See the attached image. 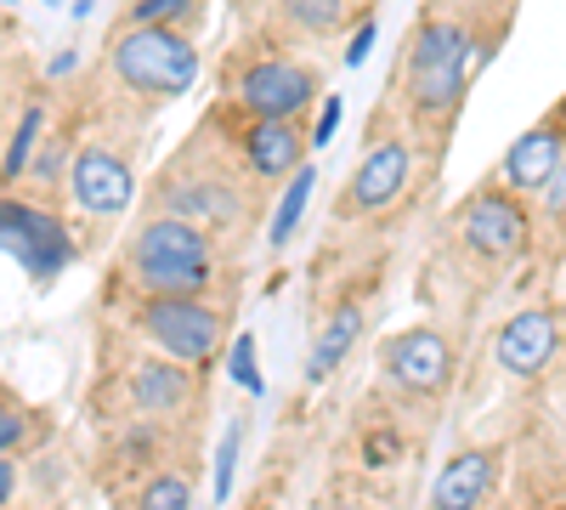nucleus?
Segmentation results:
<instances>
[{"instance_id": "2f4dec72", "label": "nucleus", "mask_w": 566, "mask_h": 510, "mask_svg": "<svg viewBox=\"0 0 566 510\" xmlns=\"http://www.w3.org/2000/svg\"><path fill=\"white\" fill-rule=\"evenodd\" d=\"M7 7H12V0H7Z\"/></svg>"}, {"instance_id": "6e6552de", "label": "nucleus", "mask_w": 566, "mask_h": 510, "mask_svg": "<svg viewBox=\"0 0 566 510\" xmlns=\"http://www.w3.org/2000/svg\"><path fill=\"white\" fill-rule=\"evenodd\" d=\"M0 256H12L18 267H29L45 284V278H57L74 261V239L52 210L0 194Z\"/></svg>"}, {"instance_id": "aec40b11", "label": "nucleus", "mask_w": 566, "mask_h": 510, "mask_svg": "<svg viewBox=\"0 0 566 510\" xmlns=\"http://www.w3.org/2000/svg\"><path fill=\"white\" fill-rule=\"evenodd\" d=\"M205 18V0H130V29H187Z\"/></svg>"}, {"instance_id": "0eeeda50", "label": "nucleus", "mask_w": 566, "mask_h": 510, "mask_svg": "<svg viewBox=\"0 0 566 510\" xmlns=\"http://www.w3.org/2000/svg\"><path fill=\"white\" fill-rule=\"evenodd\" d=\"M527 239H533L527 199L504 194L499 181L464 199V210H459V244H464L470 256H476V261L504 267V261H515V256L527 250Z\"/></svg>"}, {"instance_id": "c85d7f7f", "label": "nucleus", "mask_w": 566, "mask_h": 510, "mask_svg": "<svg viewBox=\"0 0 566 510\" xmlns=\"http://www.w3.org/2000/svg\"><path fill=\"white\" fill-rule=\"evenodd\" d=\"M368 52H374V23L363 18V23H357V34H352V45H346V69H363V63H368Z\"/></svg>"}, {"instance_id": "39448f33", "label": "nucleus", "mask_w": 566, "mask_h": 510, "mask_svg": "<svg viewBox=\"0 0 566 510\" xmlns=\"http://www.w3.org/2000/svg\"><path fill=\"white\" fill-rule=\"evenodd\" d=\"M232 103L244 108V119H301L317 103V69L283 52H261L232 80Z\"/></svg>"}, {"instance_id": "bb28decb", "label": "nucleus", "mask_w": 566, "mask_h": 510, "mask_svg": "<svg viewBox=\"0 0 566 510\" xmlns=\"http://www.w3.org/2000/svg\"><path fill=\"white\" fill-rule=\"evenodd\" d=\"M29 437V414L23 408H0V459H12Z\"/></svg>"}, {"instance_id": "f8f14e48", "label": "nucleus", "mask_w": 566, "mask_h": 510, "mask_svg": "<svg viewBox=\"0 0 566 510\" xmlns=\"http://www.w3.org/2000/svg\"><path fill=\"white\" fill-rule=\"evenodd\" d=\"M560 159H566V131L555 125V119H544V125H533V131H522L515 143L504 148V159H499V188L504 194H515V199H538L544 194V181L560 170Z\"/></svg>"}, {"instance_id": "a878e982", "label": "nucleus", "mask_w": 566, "mask_h": 510, "mask_svg": "<svg viewBox=\"0 0 566 510\" xmlns=\"http://www.w3.org/2000/svg\"><path fill=\"white\" fill-rule=\"evenodd\" d=\"M340 114H346V103L335 97V91H328V97H323V108H317V125H312V148H328V143H335Z\"/></svg>"}, {"instance_id": "cd10ccee", "label": "nucleus", "mask_w": 566, "mask_h": 510, "mask_svg": "<svg viewBox=\"0 0 566 510\" xmlns=\"http://www.w3.org/2000/svg\"><path fill=\"white\" fill-rule=\"evenodd\" d=\"M63 165H69V148H63V143H45V154L29 165V176H34V181H57Z\"/></svg>"}, {"instance_id": "6ab92c4d", "label": "nucleus", "mask_w": 566, "mask_h": 510, "mask_svg": "<svg viewBox=\"0 0 566 510\" xmlns=\"http://www.w3.org/2000/svg\"><path fill=\"white\" fill-rule=\"evenodd\" d=\"M312 194H317V165L306 159V165L290 176V188H283L277 210H272V227H266V244H272V250H283V244L295 239V227H301V216H306Z\"/></svg>"}, {"instance_id": "c756f323", "label": "nucleus", "mask_w": 566, "mask_h": 510, "mask_svg": "<svg viewBox=\"0 0 566 510\" xmlns=\"http://www.w3.org/2000/svg\"><path fill=\"white\" fill-rule=\"evenodd\" d=\"M12 493H18V466H12V459H0V510L12 504Z\"/></svg>"}, {"instance_id": "f257e3e1", "label": "nucleus", "mask_w": 566, "mask_h": 510, "mask_svg": "<svg viewBox=\"0 0 566 510\" xmlns=\"http://www.w3.org/2000/svg\"><path fill=\"white\" fill-rule=\"evenodd\" d=\"M470 45H476V34L453 12H437L413 29L408 52H402V97H408L413 119H448L464 103Z\"/></svg>"}, {"instance_id": "f3484780", "label": "nucleus", "mask_w": 566, "mask_h": 510, "mask_svg": "<svg viewBox=\"0 0 566 510\" xmlns=\"http://www.w3.org/2000/svg\"><path fill=\"white\" fill-rule=\"evenodd\" d=\"M363 306H335L328 312V323L317 330V341H312V363H306V381H328L335 368L352 357V346L363 341Z\"/></svg>"}, {"instance_id": "393cba45", "label": "nucleus", "mask_w": 566, "mask_h": 510, "mask_svg": "<svg viewBox=\"0 0 566 510\" xmlns=\"http://www.w3.org/2000/svg\"><path fill=\"white\" fill-rule=\"evenodd\" d=\"M538 216H544L549 227H566V159H560V170L544 181V194H538Z\"/></svg>"}, {"instance_id": "4468645a", "label": "nucleus", "mask_w": 566, "mask_h": 510, "mask_svg": "<svg viewBox=\"0 0 566 510\" xmlns=\"http://www.w3.org/2000/svg\"><path fill=\"white\" fill-rule=\"evenodd\" d=\"M499 493V448H459L431 482V510H482Z\"/></svg>"}, {"instance_id": "2eb2a0df", "label": "nucleus", "mask_w": 566, "mask_h": 510, "mask_svg": "<svg viewBox=\"0 0 566 510\" xmlns=\"http://www.w3.org/2000/svg\"><path fill=\"white\" fill-rule=\"evenodd\" d=\"M130 403L142 414H181L193 403V368H181L170 357H142L130 368Z\"/></svg>"}, {"instance_id": "4be33fe9", "label": "nucleus", "mask_w": 566, "mask_h": 510, "mask_svg": "<svg viewBox=\"0 0 566 510\" xmlns=\"http://www.w3.org/2000/svg\"><path fill=\"white\" fill-rule=\"evenodd\" d=\"M136 510H193V482L176 471H154L136 488Z\"/></svg>"}, {"instance_id": "7ed1b4c3", "label": "nucleus", "mask_w": 566, "mask_h": 510, "mask_svg": "<svg viewBox=\"0 0 566 510\" xmlns=\"http://www.w3.org/2000/svg\"><path fill=\"white\" fill-rule=\"evenodd\" d=\"M108 69L136 97L176 103L199 80V45L187 40V29H125L108 45Z\"/></svg>"}, {"instance_id": "9b49d317", "label": "nucleus", "mask_w": 566, "mask_h": 510, "mask_svg": "<svg viewBox=\"0 0 566 510\" xmlns=\"http://www.w3.org/2000/svg\"><path fill=\"white\" fill-rule=\"evenodd\" d=\"M69 188L80 199L85 216H125L130 199H136V176H130V159L114 154V148H80L74 165H69Z\"/></svg>"}, {"instance_id": "a211bd4d", "label": "nucleus", "mask_w": 566, "mask_h": 510, "mask_svg": "<svg viewBox=\"0 0 566 510\" xmlns=\"http://www.w3.org/2000/svg\"><path fill=\"white\" fill-rule=\"evenodd\" d=\"M277 18L295 34H340L357 18V0H277Z\"/></svg>"}, {"instance_id": "412c9836", "label": "nucleus", "mask_w": 566, "mask_h": 510, "mask_svg": "<svg viewBox=\"0 0 566 510\" xmlns=\"http://www.w3.org/2000/svg\"><path fill=\"white\" fill-rule=\"evenodd\" d=\"M40 125H45V108L29 103L18 131H12V143H7V159H0V181H23L29 165H34V143H40Z\"/></svg>"}, {"instance_id": "ddd939ff", "label": "nucleus", "mask_w": 566, "mask_h": 510, "mask_svg": "<svg viewBox=\"0 0 566 510\" xmlns=\"http://www.w3.org/2000/svg\"><path fill=\"white\" fill-rule=\"evenodd\" d=\"M239 154H244V170L255 181H283L306 165L312 131L301 119H250L244 136H239Z\"/></svg>"}, {"instance_id": "423d86ee", "label": "nucleus", "mask_w": 566, "mask_h": 510, "mask_svg": "<svg viewBox=\"0 0 566 510\" xmlns=\"http://www.w3.org/2000/svg\"><path fill=\"white\" fill-rule=\"evenodd\" d=\"M453 368H459V352L437 323H408L380 346V375L402 397H419V403H437L453 386Z\"/></svg>"}, {"instance_id": "b1692460", "label": "nucleus", "mask_w": 566, "mask_h": 510, "mask_svg": "<svg viewBox=\"0 0 566 510\" xmlns=\"http://www.w3.org/2000/svg\"><path fill=\"white\" fill-rule=\"evenodd\" d=\"M227 368H232V381H239L250 397H261V392H266V386H261V363H255V335H239V341H232Z\"/></svg>"}, {"instance_id": "9d476101", "label": "nucleus", "mask_w": 566, "mask_h": 510, "mask_svg": "<svg viewBox=\"0 0 566 510\" xmlns=\"http://www.w3.org/2000/svg\"><path fill=\"white\" fill-rule=\"evenodd\" d=\"M493 357H499L504 375L538 381L560 357V312L555 306H522L515 318H504L499 335H493Z\"/></svg>"}, {"instance_id": "1a4fd4ad", "label": "nucleus", "mask_w": 566, "mask_h": 510, "mask_svg": "<svg viewBox=\"0 0 566 510\" xmlns=\"http://www.w3.org/2000/svg\"><path fill=\"white\" fill-rule=\"evenodd\" d=\"M408 176H413V148L402 136H380L352 170L346 181V216H386L402 194H408Z\"/></svg>"}, {"instance_id": "dca6fc26", "label": "nucleus", "mask_w": 566, "mask_h": 510, "mask_svg": "<svg viewBox=\"0 0 566 510\" xmlns=\"http://www.w3.org/2000/svg\"><path fill=\"white\" fill-rule=\"evenodd\" d=\"M165 216H181V221H205V233L210 227H232L244 216V199L239 188H232L227 176H199V181H181V188H170V210Z\"/></svg>"}, {"instance_id": "5701e85b", "label": "nucleus", "mask_w": 566, "mask_h": 510, "mask_svg": "<svg viewBox=\"0 0 566 510\" xmlns=\"http://www.w3.org/2000/svg\"><path fill=\"white\" fill-rule=\"evenodd\" d=\"M244 420H232L227 431H221V443H216V477H210V499H232V477H239V448H244Z\"/></svg>"}, {"instance_id": "20e7f679", "label": "nucleus", "mask_w": 566, "mask_h": 510, "mask_svg": "<svg viewBox=\"0 0 566 510\" xmlns=\"http://www.w3.org/2000/svg\"><path fill=\"white\" fill-rule=\"evenodd\" d=\"M136 323L170 363L193 368V375L210 368V357L221 352V335H227V312L210 295H142Z\"/></svg>"}, {"instance_id": "7c9ffc66", "label": "nucleus", "mask_w": 566, "mask_h": 510, "mask_svg": "<svg viewBox=\"0 0 566 510\" xmlns=\"http://www.w3.org/2000/svg\"><path fill=\"white\" fill-rule=\"evenodd\" d=\"M312 510H363V504H357V499H317Z\"/></svg>"}, {"instance_id": "f03ea898", "label": "nucleus", "mask_w": 566, "mask_h": 510, "mask_svg": "<svg viewBox=\"0 0 566 510\" xmlns=\"http://www.w3.org/2000/svg\"><path fill=\"white\" fill-rule=\"evenodd\" d=\"M130 278L142 295H210L216 284V244L205 227L181 216H154L130 239Z\"/></svg>"}]
</instances>
